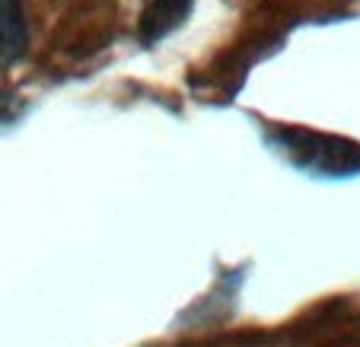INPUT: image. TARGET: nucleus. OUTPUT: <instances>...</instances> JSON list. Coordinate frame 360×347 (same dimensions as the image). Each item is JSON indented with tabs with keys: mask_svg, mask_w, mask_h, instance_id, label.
Listing matches in <instances>:
<instances>
[{
	"mask_svg": "<svg viewBox=\"0 0 360 347\" xmlns=\"http://www.w3.org/2000/svg\"><path fill=\"white\" fill-rule=\"evenodd\" d=\"M29 45V22L22 0H0V70L13 67Z\"/></svg>",
	"mask_w": 360,
	"mask_h": 347,
	"instance_id": "nucleus-2",
	"label": "nucleus"
},
{
	"mask_svg": "<svg viewBox=\"0 0 360 347\" xmlns=\"http://www.w3.org/2000/svg\"><path fill=\"white\" fill-rule=\"evenodd\" d=\"M268 140L287 157L293 166L316 176H357L360 172V143L341 134H326V131H309V128H271Z\"/></svg>",
	"mask_w": 360,
	"mask_h": 347,
	"instance_id": "nucleus-1",
	"label": "nucleus"
},
{
	"mask_svg": "<svg viewBox=\"0 0 360 347\" xmlns=\"http://www.w3.org/2000/svg\"><path fill=\"white\" fill-rule=\"evenodd\" d=\"M191 13V0H143L141 10V39L160 41L176 32Z\"/></svg>",
	"mask_w": 360,
	"mask_h": 347,
	"instance_id": "nucleus-3",
	"label": "nucleus"
},
{
	"mask_svg": "<svg viewBox=\"0 0 360 347\" xmlns=\"http://www.w3.org/2000/svg\"><path fill=\"white\" fill-rule=\"evenodd\" d=\"M22 112V99L13 93H4L0 89V128H7L10 122H16V115Z\"/></svg>",
	"mask_w": 360,
	"mask_h": 347,
	"instance_id": "nucleus-4",
	"label": "nucleus"
}]
</instances>
